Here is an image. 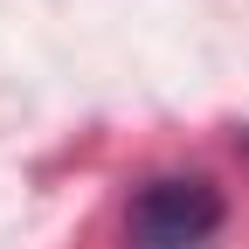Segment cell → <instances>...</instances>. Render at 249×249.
I'll return each mask as SVG.
<instances>
[{
    "mask_svg": "<svg viewBox=\"0 0 249 249\" xmlns=\"http://www.w3.org/2000/svg\"><path fill=\"white\" fill-rule=\"evenodd\" d=\"M229 222V201L208 173H152L124 201V249H208Z\"/></svg>",
    "mask_w": 249,
    "mask_h": 249,
    "instance_id": "1",
    "label": "cell"
}]
</instances>
